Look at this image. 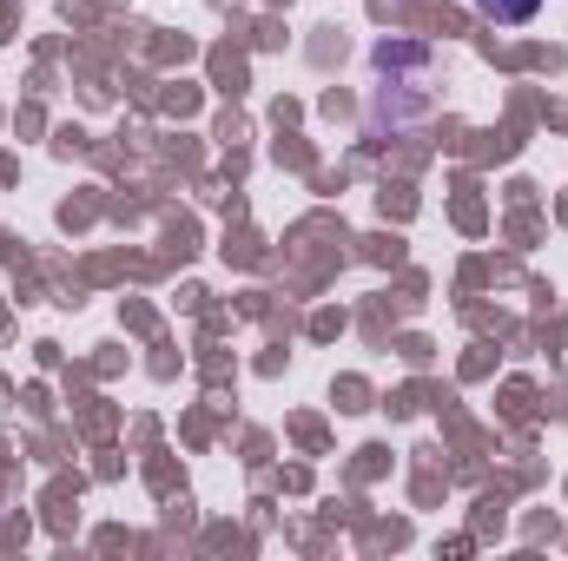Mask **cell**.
I'll return each instance as SVG.
<instances>
[{
  "label": "cell",
  "instance_id": "obj_1",
  "mask_svg": "<svg viewBox=\"0 0 568 561\" xmlns=\"http://www.w3.org/2000/svg\"><path fill=\"white\" fill-rule=\"evenodd\" d=\"M476 7H483V13H489L496 27H523V20H529V13H536L542 0H476Z\"/></svg>",
  "mask_w": 568,
  "mask_h": 561
}]
</instances>
